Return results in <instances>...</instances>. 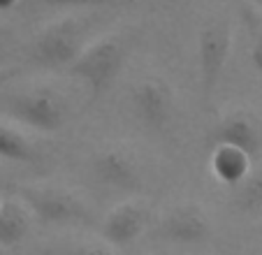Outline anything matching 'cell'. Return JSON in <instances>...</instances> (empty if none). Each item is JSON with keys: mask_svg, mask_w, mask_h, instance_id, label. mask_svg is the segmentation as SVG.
Instances as JSON below:
<instances>
[{"mask_svg": "<svg viewBox=\"0 0 262 255\" xmlns=\"http://www.w3.org/2000/svg\"><path fill=\"white\" fill-rule=\"evenodd\" d=\"M0 114L35 133H58L68 123V102L54 89H24L0 95Z\"/></svg>", "mask_w": 262, "mask_h": 255, "instance_id": "1", "label": "cell"}, {"mask_svg": "<svg viewBox=\"0 0 262 255\" xmlns=\"http://www.w3.org/2000/svg\"><path fill=\"white\" fill-rule=\"evenodd\" d=\"M125 58H128V47H125L123 37L109 33L89 42L86 49L79 54V58L70 65L68 72L77 81L84 83L91 98H102L119 79Z\"/></svg>", "mask_w": 262, "mask_h": 255, "instance_id": "2", "label": "cell"}, {"mask_svg": "<svg viewBox=\"0 0 262 255\" xmlns=\"http://www.w3.org/2000/svg\"><path fill=\"white\" fill-rule=\"evenodd\" d=\"M86 26L81 19L65 16L51 21L30 42V60L42 70H70L86 49Z\"/></svg>", "mask_w": 262, "mask_h": 255, "instance_id": "3", "label": "cell"}, {"mask_svg": "<svg viewBox=\"0 0 262 255\" xmlns=\"http://www.w3.org/2000/svg\"><path fill=\"white\" fill-rule=\"evenodd\" d=\"M21 202L42 225H70L86 221V206L77 193L60 186H24Z\"/></svg>", "mask_w": 262, "mask_h": 255, "instance_id": "4", "label": "cell"}, {"mask_svg": "<svg viewBox=\"0 0 262 255\" xmlns=\"http://www.w3.org/2000/svg\"><path fill=\"white\" fill-rule=\"evenodd\" d=\"M232 54V30L223 19H211L198 35V72L202 91L211 93L218 86Z\"/></svg>", "mask_w": 262, "mask_h": 255, "instance_id": "5", "label": "cell"}, {"mask_svg": "<svg viewBox=\"0 0 262 255\" xmlns=\"http://www.w3.org/2000/svg\"><path fill=\"white\" fill-rule=\"evenodd\" d=\"M130 109L133 116L146 130H165L174 116V91L165 79L144 77L130 91Z\"/></svg>", "mask_w": 262, "mask_h": 255, "instance_id": "6", "label": "cell"}, {"mask_svg": "<svg viewBox=\"0 0 262 255\" xmlns=\"http://www.w3.org/2000/svg\"><path fill=\"white\" fill-rule=\"evenodd\" d=\"M91 177L95 183L114 190H135L139 186V162L128 148L104 146L91 156Z\"/></svg>", "mask_w": 262, "mask_h": 255, "instance_id": "7", "label": "cell"}, {"mask_svg": "<svg viewBox=\"0 0 262 255\" xmlns=\"http://www.w3.org/2000/svg\"><path fill=\"white\" fill-rule=\"evenodd\" d=\"M156 237L179 246L204 244L211 237V223H209L207 214L200 206L181 204L165 211L163 216L158 218Z\"/></svg>", "mask_w": 262, "mask_h": 255, "instance_id": "8", "label": "cell"}, {"mask_svg": "<svg viewBox=\"0 0 262 255\" xmlns=\"http://www.w3.org/2000/svg\"><path fill=\"white\" fill-rule=\"evenodd\" d=\"M148 209L139 202H123V204L114 206L102 221V239L109 246L123 248L137 241L148 227Z\"/></svg>", "mask_w": 262, "mask_h": 255, "instance_id": "9", "label": "cell"}, {"mask_svg": "<svg viewBox=\"0 0 262 255\" xmlns=\"http://www.w3.org/2000/svg\"><path fill=\"white\" fill-rule=\"evenodd\" d=\"M213 146H232L244 151L248 158L257 156L262 146V135L255 121L244 112H232L216 123L211 133Z\"/></svg>", "mask_w": 262, "mask_h": 255, "instance_id": "10", "label": "cell"}, {"mask_svg": "<svg viewBox=\"0 0 262 255\" xmlns=\"http://www.w3.org/2000/svg\"><path fill=\"white\" fill-rule=\"evenodd\" d=\"M211 174L218 183L237 190L251 174V158L232 146H216L211 153Z\"/></svg>", "mask_w": 262, "mask_h": 255, "instance_id": "11", "label": "cell"}, {"mask_svg": "<svg viewBox=\"0 0 262 255\" xmlns=\"http://www.w3.org/2000/svg\"><path fill=\"white\" fill-rule=\"evenodd\" d=\"M30 214L24 202L5 200L0 204V248H16L30 230Z\"/></svg>", "mask_w": 262, "mask_h": 255, "instance_id": "12", "label": "cell"}, {"mask_svg": "<svg viewBox=\"0 0 262 255\" xmlns=\"http://www.w3.org/2000/svg\"><path fill=\"white\" fill-rule=\"evenodd\" d=\"M0 158L7 162H19V165H37L40 151L19 128L0 123Z\"/></svg>", "mask_w": 262, "mask_h": 255, "instance_id": "13", "label": "cell"}, {"mask_svg": "<svg viewBox=\"0 0 262 255\" xmlns=\"http://www.w3.org/2000/svg\"><path fill=\"white\" fill-rule=\"evenodd\" d=\"M234 206L244 214H260L262 211V169L248 174L246 181L237 188Z\"/></svg>", "mask_w": 262, "mask_h": 255, "instance_id": "14", "label": "cell"}, {"mask_svg": "<svg viewBox=\"0 0 262 255\" xmlns=\"http://www.w3.org/2000/svg\"><path fill=\"white\" fill-rule=\"evenodd\" d=\"M251 65L262 81V21L253 26L251 33Z\"/></svg>", "mask_w": 262, "mask_h": 255, "instance_id": "15", "label": "cell"}, {"mask_svg": "<svg viewBox=\"0 0 262 255\" xmlns=\"http://www.w3.org/2000/svg\"><path fill=\"white\" fill-rule=\"evenodd\" d=\"M49 7H104V5H116L119 0H35Z\"/></svg>", "mask_w": 262, "mask_h": 255, "instance_id": "16", "label": "cell"}, {"mask_svg": "<svg viewBox=\"0 0 262 255\" xmlns=\"http://www.w3.org/2000/svg\"><path fill=\"white\" fill-rule=\"evenodd\" d=\"M58 255H112V253L98 244H72L60 250Z\"/></svg>", "mask_w": 262, "mask_h": 255, "instance_id": "17", "label": "cell"}, {"mask_svg": "<svg viewBox=\"0 0 262 255\" xmlns=\"http://www.w3.org/2000/svg\"><path fill=\"white\" fill-rule=\"evenodd\" d=\"M16 74H19V70H16V68H0V91L5 89V86L16 77Z\"/></svg>", "mask_w": 262, "mask_h": 255, "instance_id": "18", "label": "cell"}, {"mask_svg": "<svg viewBox=\"0 0 262 255\" xmlns=\"http://www.w3.org/2000/svg\"><path fill=\"white\" fill-rule=\"evenodd\" d=\"M5 49H7V30L5 26L0 24V58L5 56Z\"/></svg>", "mask_w": 262, "mask_h": 255, "instance_id": "19", "label": "cell"}, {"mask_svg": "<svg viewBox=\"0 0 262 255\" xmlns=\"http://www.w3.org/2000/svg\"><path fill=\"white\" fill-rule=\"evenodd\" d=\"M19 0H0V12H7V10H12V7L16 5Z\"/></svg>", "mask_w": 262, "mask_h": 255, "instance_id": "20", "label": "cell"}, {"mask_svg": "<svg viewBox=\"0 0 262 255\" xmlns=\"http://www.w3.org/2000/svg\"><path fill=\"white\" fill-rule=\"evenodd\" d=\"M253 3H255V5H257V7H262V0H253Z\"/></svg>", "mask_w": 262, "mask_h": 255, "instance_id": "21", "label": "cell"}, {"mask_svg": "<svg viewBox=\"0 0 262 255\" xmlns=\"http://www.w3.org/2000/svg\"><path fill=\"white\" fill-rule=\"evenodd\" d=\"M0 204H3V200H0Z\"/></svg>", "mask_w": 262, "mask_h": 255, "instance_id": "22", "label": "cell"}]
</instances>
